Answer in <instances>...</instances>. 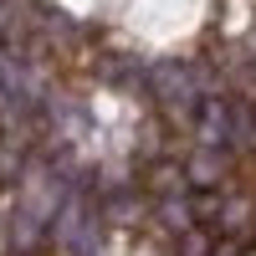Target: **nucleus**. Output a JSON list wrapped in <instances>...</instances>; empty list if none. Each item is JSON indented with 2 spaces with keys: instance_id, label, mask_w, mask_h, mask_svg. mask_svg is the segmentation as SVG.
<instances>
[]
</instances>
